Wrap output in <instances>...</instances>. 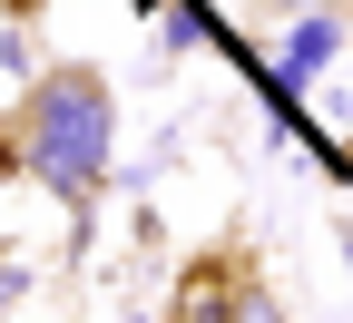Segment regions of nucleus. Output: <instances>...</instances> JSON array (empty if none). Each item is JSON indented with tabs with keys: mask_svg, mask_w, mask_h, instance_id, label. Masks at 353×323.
I'll list each match as a JSON object with an SVG mask.
<instances>
[{
	"mask_svg": "<svg viewBox=\"0 0 353 323\" xmlns=\"http://www.w3.org/2000/svg\"><path fill=\"white\" fill-rule=\"evenodd\" d=\"M324 50H334V20H304V30L285 39V79H304V69H314ZM285 79H275V88H285Z\"/></svg>",
	"mask_w": 353,
	"mask_h": 323,
	"instance_id": "nucleus-3",
	"label": "nucleus"
},
{
	"mask_svg": "<svg viewBox=\"0 0 353 323\" xmlns=\"http://www.w3.org/2000/svg\"><path fill=\"white\" fill-rule=\"evenodd\" d=\"M20 167L50 196H88L108 176V79L99 69H50L30 88V127H20Z\"/></svg>",
	"mask_w": 353,
	"mask_h": 323,
	"instance_id": "nucleus-1",
	"label": "nucleus"
},
{
	"mask_svg": "<svg viewBox=\"0 0 353 323\" xmlns=\"http://www.w3.org/2000/svg\"><path fill=\"white\" fill-rule=\"evenodd\" d=\"M148 10H157V0H148Z\"/></svg>",
	"mask_w": 353,
	"mask_h": 323,
	"instance_id": "nucleus-5",
	"label": "nucleus"
},
{
	"mask_svg": "<svg viewBox=\"0 0 353 323\" xmlns=\"http://www.w3.org/2000/svg\"><path fill=\"white\" fill-rule=\"evenodd\" d=\"M236 313V274L226 264H187V284H176V323H226Z\"/></svg>",
	"mask_w": 353,
	"mask_h": 323,
	"instance_id": "nucleus-2",
	"label": "nucleus"
},
{
	"mask_svg": "<svg viewBox=\"0 0 353 323\" xmlns=\"http://www.w3.org/2000/svg\"><path fill=\"white\" fill-rule=\"evenodd\" d=\"M10 10H30V0H10Z\"/></svg>",
	"mask_w": 353,
	"mask_h": 323,
	"instance_id": "nucleus-4",
	"label": "nucleus"
}]
</instances>
